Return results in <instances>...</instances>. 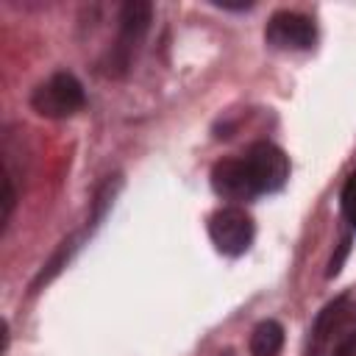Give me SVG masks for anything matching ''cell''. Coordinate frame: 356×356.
<instances>
[{
  "instance_id": "cell-1",
  "label": "cell",
  "mask_w": 356,
  "mask_h": 356,
  "mask_svg": "<svg viewBox=\"0 0 356 356\" xmlns=\"http://www.w3.org/2000/svg\"><path fill=\"white\" fill-rule=\"evenodd\" d=\"M356 345V298L331 300L312 325L309 356H345Z\"/></svg>"
},
{
  "instance_id": "cell-2",
  "label": "cell",
  "mask_w": 356,
  "mask_h": 356,
  "mask_svg": "<svg viewBox=\"0 0 356 356\" xmlns=\"http://www.w3.org/2000/svg\"><path fill=\"white\" fill-rule=\"evenodd\" d=\"M86 103L83 86L75 75L70 72H56L50 75L44 83H39L31 95V106L36 114L50 117V120H61V117H72L75 111H81Z\"/></svg>"
},
{
  "instance_id": "cell-3",
  "label": "cell",
  "mask_w": 356,
  "mask_h": 356,
  "mask_svg": "<svg viewBox=\"0 0 356 356\" xmlns=\"http://www.w3.org/2000/svg\"><path fill=\"white\" fill-rule=\"evenodd\" d=\"M150 19H153V6L145 3V0H128L120 8V36H117V44H114V53H111L108 72L122 75L131 67L142 39L150 28Z\"/></svg>"
},
{
  "instance_id": "cell-4",
  "label": "cell",
  "mask_w": 356,
  "mask_h": 356,
  "mask_svg": "<svg viewBox=\"0 0 356 356\" xmlns=\"http://www.w3.org/2000/svg\"><path fill=\"white\" fill-rule=\"evenodd\" d=\"M209 236L225 256H242L253 242V220L239 206H222L209 220Z\"/></svg>"
},
{
  "instance_id": "cell-5",
  "label": "cell",
  "mask_w": 356,
  "mask_h": 356,
  "mask_svg": "<svg viewBox=\"0 0 356 356\" xmlns=\"http://www.w3.org/2000/svg\"><path fill=\"white\" fill-rule=\"evenodd\" d=\"M248 164V172L256 184V192H275L286 184L289 178V159L284 156L281 147L270 145V142H256L250 145V150L242 156Z\"/></svg>"
},
{
  "instance_id": "cell-6",
  "label": "cell",
  "mask_w": 356,
  "mask_h": 356,
  "mask_svg": "<svg viewBox=\"0 0 356 356\" xmlns=\"http://www.w3.org/2000/svg\"><path fill=\"white\" fill-rule=\"evenodd\" d=\"M264 39L278 50H309L317 39V28L309 17L295 11H278L270 17Z\"/></svg>"
},
{
  "instance_id": "cell-7",
  "label": "cell",
  "mask_w": 356,
  "mask_h": 356,
  "mask_svg": "<svg viewBox=\"0 0 356 356\" xmlns=\"http://www.w3.org/2000/svg\"><path fill=\"white\" fill-rule=\"evenodd\" d=\"M211 186L225 200H253L259 195L242 156L239 159H222V161H217L211 167Z\"/></svg>"
},
{
  "instance_id": "cell-8",
  "label": "cell",
  "mask_w": 356,
  "mask_h": 356,
  "mask_svg": "<svg viewBox=\"0 0 356 356\" xmlns=\"http://www.w3.org/2000/svg\"><path fill=\"white\" fill-rule=\"evenodd\" d=\"M284 345V328L275 320H261L250 334V353L253 356H278Z\"/></svg>"
},
{
  "instance_id": "cell-9",
  "label": "cell",
  "mask_w": 356,
  "mask_h": 356,
  "mask_svg": "<svg viewBox=\"0 0 356 356\" xmlns=\"http://www.w3.org/2000/svg\"><path fill=\"white\" fill-rule=\"evenodd\" d=\"M75 248H78V236H72V239L61 242V248L56 250V256H53V259L44 264V270L36 275V281H33V289H39L42 284H47V281H50V278H53V275H56V273H58V270H61V267L70 261V256H72V250H75Z\"/></svg>"
},
{
  "instance_id": "cell-10",
  "label": "cell",
  "mask_w": 356,
  "mask_h": 356,
  "mask_svg": "<svg viewBox=\"0 0 356 356\" xmlns=\"http://www.w3.org/2000/svg\"><path fill=\"white\" fill-rule=\"evenodd\" d=\"M342 211L350 220V225L356 228V172L348 178V184L342 189Z\"/></svg>"
},
{
  "instance_id": "cell-11",
  "label": "cell",
  "mask_w": 356,
  "mask_h": 356,
  "mask_svg": "<svg viewBox=\"0 0 356 356\" xmlns=\"http://www.w3.org/2000/svg\"><path fill=\"white\" fill-rule=\"evenodd\" d=\"M3 186H6V195H3V225L8 222V217H11V211H14V186H11V178H6L3 181Z\"/></svg>"
},
{
  "instance_id": "cell-12",
  "label": "cell",
  "mask_w": 356,
  "mask_h": 356,
  "mask_svg": "<svg viewBox=\"0 0 356 356\" xmlns=\"http://www.w3.org/2000/svg\"><path fill=\"white\" fill-rule=\"evenodd\" d=\"M220 356H231V350H225V353H220Z\"/></svg>"
}]
</instances>
